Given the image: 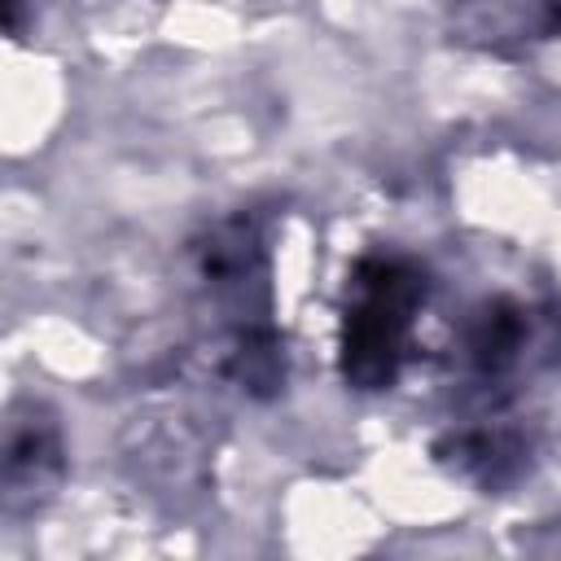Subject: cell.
Returning <instances> with one entry per match:
<instances>
[{
	"label": "cell",
	"mask_w": 561,
	"mask_h": 561,
	"mask_svg": "<svg viewBox=\"0 0 561 561\" xmlns=\"http://www.w3.org/2000/svg\"><path fill=\"white\" fill-rule=\"evenodd\" d=\"M425 280L403 259H364L351 280V307L342 324V373L355 390H381L394 381Z\"/></svg>",
	"instance_id": "1"
},
{
	"label": "cell",
	"mask_w": 561,
	"mask_h": 561,
	"mask_svg": "<svg viewBox=\"0 0 561 561\" xmlns=\"http://www.w3.org/2000/svg\"><path fill=\"white\" fill-rule=\"evenodd\" d=\"M61 478V438L57 425L44 416L18 421L9 430V447H4V486H9V504H18L22 495L39 500L57 486Z\"/></svg>",
	"instance_id": "2"
},
{
	"label": "cell",
	"mask_w": 561,
	"mask_h": 561,
	"mask_svg": "<svg viewBox=\"0 0 561 561\" xmlns=\"http://www.w3.org/2000/svg\"><path fill=\"white\" fill-rule=\"evenodd\" d=\"M522 346H526V316L508 302L486 307L469 329V355L482 373H500V368L517 364Z\"/></svg>",
	"instance_id": "3"
}]
</instances>
